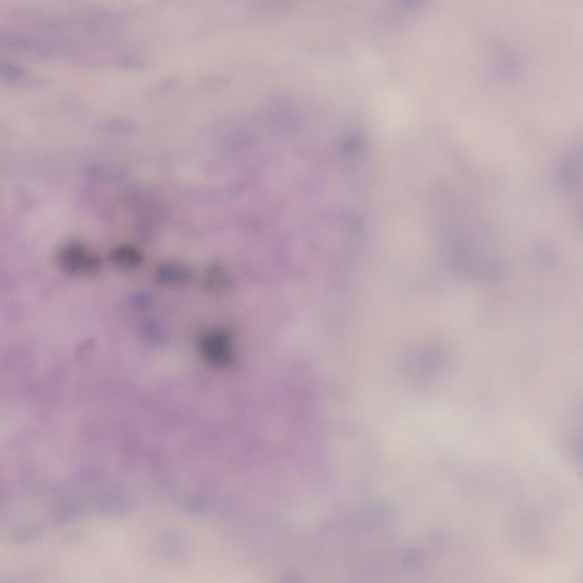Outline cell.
<instances>
[{
    "label": "cell",
    "mask_w": 583,
    "mask_h": 583,
    "mask_svg": "<svg viewBox=\"0 0 583 583\" xmlns=\"http://www.w3.org/2000/svg\"><path fill=\"white\" fill-rule=\"evenodd\" d=\"M30 78L31 76L29 72L22 68L21 65L6 59H0V81L9 85H24L29 83Z\"/></svg>",
    "instance_id": "1"
}]
</instances>
